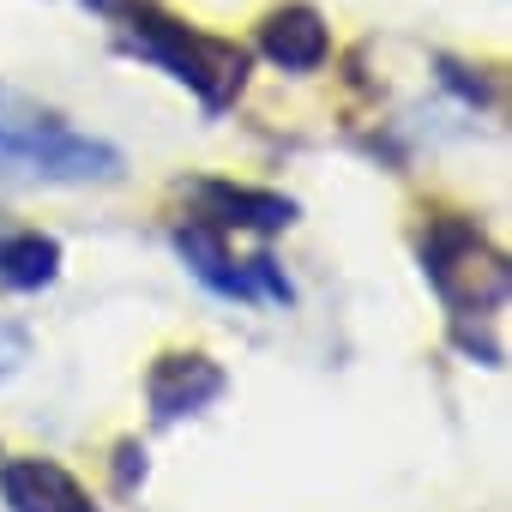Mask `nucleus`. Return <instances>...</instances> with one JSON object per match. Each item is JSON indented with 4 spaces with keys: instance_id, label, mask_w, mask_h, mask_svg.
I'll use <instances>...</instances> for the list:
<instances>
[{
    "instance_id": "nucleus-1",
    "label": "nucleus",
    "mask_w": 512,
    "mask_h": 512,
    "mask_svg": "<svg viewBox=\"0 0 512 512\" xmlns=\"http://www.w3.org/2000/svg\"><path fill=\"white\" fill-rule=\"evenodd\" d=\"M79 7H91L115 49L127 61H145L157 73H169L181 91H193V103L205 115H223L235 109V97L247 91V73H253V49L235 43V37H217L181 13H169L163 0H79Z\"/></svg>"
},
{
    "instance_id": "nucleus-11",
    "label": "nucleus",
    "mask_w": 512,
    "mask_h": 512,
    "mask_svg": "<svg viewBox=\"0 0 512 512\" xmlns=\"http://www.w3.org/2000/svg\"><path fill=\"white\" fill-rule=\"evenodd\" d=\"M145 482V446L139 440H115V488L133 494Z\"/></svg>"
},
{
    "instance_id": "nucleus-9",
    "label": "nucleus",
    "mask_w": 512,
    "mask_h": 512,
    "mask_svg": "<svg viewBox=\"0 0 512 512\" xmlns=\"http://www.w3.org/2000/svg\"><path fill=\"white\" fill-rule=\"evenodd\" d=\"M67 266V247L49 229H13L0 223V290L7 296H37L61 278Z\"/></svg>"
},
{
    "instance_id": "nucleus-2",
    "label": "nucleus",
    "mask_w": 512,
    "mask_h": 512,
    "mask_svg": "<svg viewBox=\"0 0 512 512\" xmlns=\"http://www.w3.org/2000/svg\"><path fill=\"white\" fill-rule=\"evenodd\" d=\"M0 175L43 187H109L127 175V157L109 139H91L61 115L0 91Z\"/></svg>"
},
{
    "instance_id": "nucleus-7",
    "label": "nucleus",
    "mask_w": 512,
    "mask_h": 512,
    "mask_svg": "<svg viewBox=\"0 0 512 512\" xmlns=\"http://www.w3.org/2000/svg\"><path fill=\"white\" fill-rule=\"evenodd\" d=\"M0 500H7V512H103L91 488L61 458H43V452L0 458Z\"/></svg>"
},
{
    "instance_id": "nucleus-10",
    "label": "nucleus",
    "mask_w": 512,
    "mask_h": 512,
    "mask_svg": "<svg viewBox=\"0 0 512 512\" xmlns=\"http://www.w3.org/2000/svg\"><path fill=\"white\" fill-rule=\"evenodd\" d=\"M31 362V332L19 320H0V380H13Z\"/></svg>"
},
{
    "instance_id": "nucleus-3",
    "label": "nucleus",
    "mask_w": 512,
    "mask_h": 512,
    "mask_svg": "<svg viewBox=\"0 0 512 512\" xmlns=\"http://www.w3.org/2000/svg\"><path fill=\"white\" fill-rule=\"evenodd\" d=\"M416 253H422V278L440 296V308L452 314V326L494 320L506 308L512 266L470 211H434L416 235Z\"/></svg>"
},
{
    "instance_id": "nucleus-4",
    "label": "nucleus",
    "mask_w": 512,
    "mask_h": 512,
    "mask_svg": "<svg viewBox=\"0 0 512 512\" xmlns=\"http://www.w3.org/2000/svg\"><path fill=\"white\" fill-rule=\"evenodd\" d=\"M169 247L181 253V266H187L211 296H223V302H241V308H253V302L290 308V302H296V284H290V272L272 260V253L235 260V253H229V235L211 229V223H199V217H181V223L169 229Z\"/></svg>"
},
{
    "instance_id": "nucleus-5",
    "label": "nucleus",
    "mask_w": 512,
    "mask_h": 512,
    "mask_svg": "<svg viewBox=\"0 0 512 512\" xmlns=\"http://www.w3.org/2000/svg\"><path fill=\"white\" fill-rule=\"evenodd\" d=\"M181 199L193 205L199 223L211 229H247V235H284L302 205L290 193H272V187H247V181H223V175H187L181 181Z\"/></svg>"
},
{
    "instance_id": "nucleus-8",
    "label": "nucleus",
    "mask_w": 512,
    "mask_h": 512,
    "mask_svg": "<svg viewBox=\"0 0 512 512\" xmlns=\"http://www.w3.org/2000/svg\"><path fill=\"white\" fill-rule=\"evenodd\" d=\"M253 49H260L278 73H320L332 61V31L308 0H290V7H272L260 19V43Z\"/></svg>"
},
{
    "instance_id": "nucleus-6",
    "label": "nucleus",
    "mask_w": 512,
    "mask_h": 512,
    "mask_svg": "<svg viewBox=\"0 0 512 512\" xmlns=\"http://www.w3.org/2000/svg\"><path fill=\"white\" fill-rule=\"evenodd\" d=\"M223 392H229V374L205 350H163L145 368V410H151L157 428H175V422L211 410Z\"/></svg>"
}]
</instances>
